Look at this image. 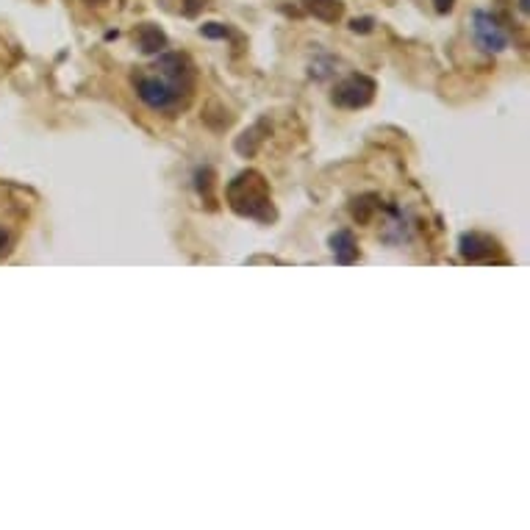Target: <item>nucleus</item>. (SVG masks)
Listing matches in <instances>:
<instances>
[{"label": "nucleus", "mask_w": 530, "mask_h": 530, "mask_svg": "<svg viewBox=\"0 0 530 530\" xmlns=\"http://www.w3.org/2000/svg\"><path fill=\"white\" fill-rule=\"evenodd\" d=\"M131 84L148 108L175 114L195 92V67L181 53H161L153 64L133 70Z\"/></svg>", "instance_id": "f257e3e1"}, {"label": "nucleus", "mask_w": 530, "mask_h": 530, "mask_svg": "<svg viewBox=\"0 0 530 530\" xmlns=\"http://www.w3.org/2000/svg\"><path fill=\"white\" fill-rule=\"evenodd\" d=\"M228 203L230 209L242 217L253 220H269L272 205H269V192L267 183L259 173H242L228 183Z\"/></svg>", "instance_id": "f03ea898"}, {"label": "nucleus", "mask_w": 530, "mask_h": 530, "mask_svg": "<svg viewBox=\"0 0 530 530\" xmlns=\"http://www.w3.org/2000/svg\"><path fill=\"white\" fill-rule=\"evenodd\" d=\"M375 98V81L366 76H350L333 89V103L344 108H361Z\"/></svg>", "instance_id": "7ed1b4c3"}, {"label": "nucleus", "mask_w": 530, "mask_h": 530, "mask_svg": "<svg viewBox=\"0 0 530 530\" xmlns=\"http://www.w3.org/2000/svg\"><path fill=\"white\" fill-rule=\"evenodd\" d=\"M472 31H475L478 44L486 53H500V51L509 48V34L502 31V26H500V22L489 12H475Z\"/></svg>", "instance_id": "20e7f679"}, {"label": "nucleus", "mask_w": 530, "mask_h": 530, "mask_svg": "<svg viewBox=\"0 0 530 530\" xmlns=\"http://www.w3.org/2000/svg\"><path fill=\"white\" fill-rule=\"evenodd\" d=\"M494 250H497L494 239L483 237V234H464L461 237V256H464L467 261H483V259H489Z\"/></svg>", "instance_id": "39448f33"}, {"label": "nucleus", "mask_w": 530, "mask_h": 530, "mask_svg": "<svg viewBox=\"0 0 530 530\" xmlns=\"http://www.w3.org/2000/svg\"><path fill=\"white\" fill-rule=\"evenodd\" d=\"M331 250L339 264H353L358 259V245H356V237L350 230H336L331 237Z\"/></svg>", "instance_id": "423d86ee"}, {"label": "nucleus", "mask_w": 530, "mask_h": 530, "mask_svg": "<svg viewBox=\"0 0 530 530\" xmlns=\"http://www.w3.org/2000/svg\"><path fill=\"white\" fill-rule=\"evenodd\" d=\"M303 9L314 14L322 22H336L341 17V4L339 0H301Z\"/></svg>", "instance_id": "0eeeda50"}, {"label": "nucleus", "mask_w": 530, "mask_h": 530, "mask_svg": "<svg viewBox=\"0 0 530 530\" xmlns=\"http://www.w3.org/2000/svg\"><path fill=\"white\" fill-rule=\"evenodd\" d=\"M136 42H140L142 53H161L167 48V36L161 34L156 26H142L140 31H136Z\"/></svg>", "instance_id": "6e6552de"}, {"label": "nucleus", "mask_w": 530, "mask_h": 530, "mask_svg": "<svg viewBox=\"0 0 530 530\" xmlns=\"http://www.w3.org/2000/svg\"><path fill=\"white\" fill-rule=\"evenodd\" d=\"M373 209H375V203H366V197H361V200H356V205H353V217H356L358 222H366V220H370V214H373Z\"/></svg>", "instance_id": "1a4fd4ad"}, {"label": "nucleus", "mask_w": 530, "mask_h": 530, "mask_svg": "<svg viewBox=\"0 0 530 530\" xmlns=\"http://www.w3.org/2000/svg\"><path fill=\"white\" fill-rule=\"evenodd\" d=\"M200 34L209 36V39H228V28L220 26V22H209V26H203Z\"/></svg>", "instance_id": "9d476101"}, {"label": "nucleus", "mask_w": 530, "mask_h": 530, "mask_svg": "<svg viewBox=\"0 0 530 530\" xmlns=\"http://www.w3.org/2000/svg\"><path fill=\"white\" fill-rule=\"evenodd\" d=\"M350 28H353V31H370V28H373V20H370V17L353 20V22H350Z\"/></svg>", "instance_id": "9b49d317"}, {"label": "nucleus", "mask_w": 530, "mask_h": 530, "mask_svg": "<svg viewBox=\"0 0 530 530\" xmlns=\"http://www.w3.org/2000/svg\"><path fill=\"white\" fill-rule=\"evenodd\" d=\"M433 4H436V12H450L453 9V0H433Z\"/></svg>", "instance_id": "f8f14e48"}, {"label": "nucleus", "mask_w": 530, "mask_h": 530, "mask_svg": "<svg viewBox=\"0 0 530 530\" xmlns=\"http://www.w3.org/2000/svg\"><path fill=\"white\" fill-rule=\"evenodd\" d=\"M6 245H9V234H6V230H4V228H0V253H4V250H6Z\"/></svg>", "instance_id": "ddd939ff"}, {"label": "nucleus", "mask_w": 530, "mask_h": 530, "mask_svg": "<svg viewBox=\"0 0 530 530\" xmlns=\"http://www.w3.org/2000/svg\"><path fill=\"white\" fill-rule=\"evenodd\" d=\"M519 9H522V12L527 14V0H519Z\"/></svg>", "instance_id": "4468645a"}, {"label": "nucleus", "mask_w": 530, "mask_h": 530, "mask_svg": "<svg viewBox=\"0 0 530 530\" xmlns=\"http://www.w3.org/2000/svg\"><path fill=\"white\" fill-rule=\"evenodd\" d=\"M86 4H92V6H98V4H106V0H86Z\"/></svg>", "instance_id": "2eb2a0df"}]
</instances>
